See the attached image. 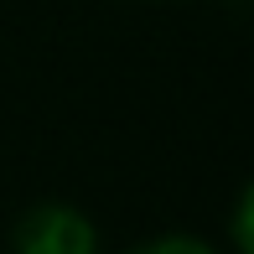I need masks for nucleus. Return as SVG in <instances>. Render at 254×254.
I'll use <instances>...</instances> for the list:
<instances>
[{"instance_id":"1","label":"nucleus","mask_w":254,"mask_h":254,"mask_svg":"<svg viewBox=\"0 0 254 254\" xmlns=\"http://www.w3.org/2000/svg\"><path fill=\"white\" fill-rule=\"evenodd\" d=\"M10 254H99V228L73 202H31L10 228Z\"/></svg>"},{"instance_id":"3","label":"nucleus","mask_w":254,"mask_h":254,"mask_svg":"<svg viewBox=\"0 0 254 254\" xmlns=\"http://www.w3.org/2000/svg\"><path fill=\"white\" fill-rule=\"evenodd\" d=\"M249 207H254V192L239 187V202H234V254H249Z\"/></svg>"},{"instance_id":"2","label":"nucleus","mask_w":254,"mask_h":254,"mask_svg":"<svg viewBox=\"0 0 254 254\" xmlns=\"http://www.w3.org/2000/svg\"><path fill=\"white\" fill-rule=\"evenodd\" d=\"M125 254H218V249L207 239H192V234H161V239H145V244H135Z\"/></svg>"}]
</instances>
